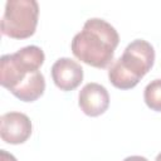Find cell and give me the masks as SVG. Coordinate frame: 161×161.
Returning a JSON list of instances; mask_svg holds the SVG:
<instances>
[{
    "mask_svg": "<svg viewBox=\"0 0 161 161\" xmlns=\"http://www.w3.org/2000/svg\"><path fill=\"white\" fill-rule=\"evenodd\" d=\"M119 35L114 26L99 18L88 19L82 30L70 43L73 55L80 62L94 67L107 68L114 57Z\"/></svg>",
    "mask_w": 161,
    "mask_h": 161,
    "instance_id": "obj_1",
    "label": "cell"
},
{
    "mask_svg": "<svg viewBox=\"0 0 161 161\" xmlns=\"http://www.w3.org/2000/svg\"><path fill=\"white\" fill-rule=\"evenodd\" d=\"M155 63V49L143 39L131 42L122 55L108 69L109 82L118 89H131L151 70Z\"/></svg>",
    "mask_w": 161,
    "mask_h": 161,
    "instance_id": "obj_2",
    "label": "cell"
},
{
    "mask_svg": "<svg viewBox=\"0 0 161 161\" xmlns=\"http://www.w3.org/2000/svg\"><path fill=\"white\" fill-rule=\"evenodd\" d=\"M45 60L44 52L36 45H26L0 59V84L10 92L36 72Z\"/></svg>",
    "mask_w": 161,
    "mask_h": 161,
    "instance_id": "obj_3",
    "label": "cell"
},
{
    "mask_svg": "<svg viewBox=\"0 0 161 161\" xmlns=\"http://www.w3.org/2000/svg\"><path fill=\"white\" fill-rule=\"evenodd\" d=\"M39 5L35 0H8L1 18V34L13 39L30 38L38 25Z\"/></svg>",
    "mask_w": 161,
    "mask_h": 161,
    "instance_id": "obj_4",
    "label": "cell"
},
{
    "mask_svg": "<svg viewBox=\"0 0 161 161\" xmlns=\"http://www.w3.org/2000/svg\"><path fill=\"white\" fill-rule=\"evenodd\" d=\"M31 131V121L25 113L8 112L0 117V136L6 143H24L30 137Z\"/></svg>",
    "mask_w": 161,
    "mask_h": 161,
    "instance_id": "obj_5",
    "label": "cell"
},
{
    "mask_svg": "<svg viewBox=\"0 0 161 161\" xmlns=\"http://www.w3.org/2000/svg\"><path fill=\"white\" fill-rule=\"evenodd\" d=\"M78 104L82 112L89 117L103 114L109 106V94L106 87L99 83H87L78 94Z\"/></svg>",
    "mask_w": 161,
    "mask_h": 161,
    "instance_id": "obj_6",
    "label": "cell"
},
{
    "mask_svg": "<svg viewBox=\"0 0 161 161\" xmlns=\"http://www.w3.org/2000/svg\"><path fill=\"white\" fill-rule=\"evenodd\" d=\"M54 84L64 92L75 89L83 80V68L70 58H59L50 69Z\"/></svg>",
    "mask_w": 161,
    "mask_h": 161,
    "instance_id": "obj_7",
    "label": "cell"
},
{
    "mask_svg": "<svg viewBox=\"0 0 161 161\" xmlns=\"http://www.w3.org/2000/svg\"><path fill=\"white\" fill-rule=\"evenodd\" d=\"M143 99L148 108L161 112V79H153L145 87Z\"/></svg>",
    "mask_w": 161,
    "mask_h": 161,
    "instance_id": "obj_8",
    "label": "cell"
},
{
    "mask_svg": "<svg viewBox=\"0 0 161 161\" xmlns=\"http://www.w3.org/2000/svg\"><path fill=\"white\" fill-rule=\"evenodd\" d=\"M0 158H1V161H18L14 155L9 153L5 150H0Z\"/></svg>",
    "mask_w": 161,
    "mask_h": 161,
    "instance_id": "obj_9",
    "label": "cell"
},
{
    "mask_svg": "<svg viewBox=\"0 0 161 161\" xmlns=\"http://www.w3.org/2000/svg\"><path fill=\"white\" fill-rule=\"evenodd\" d=\"M155 161H161V152H160V153H158V155L156 156V158H155Z\"/></svg>",
    "mask_w": 161,
    "mask_h": 161,
    "instance_id": "obj_10",
    "label": "cell"
}]
</instances>
